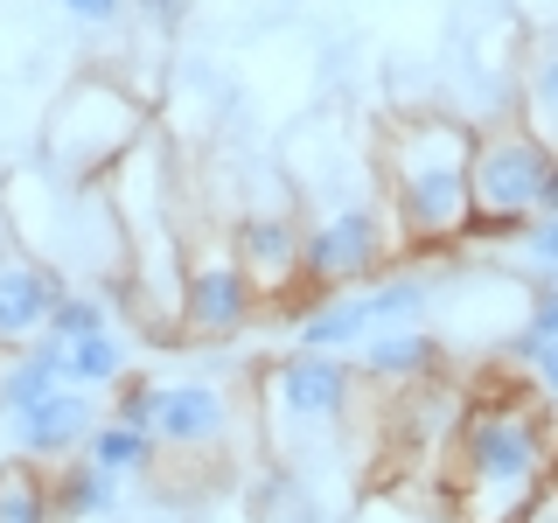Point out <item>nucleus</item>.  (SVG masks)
Here are the masks:
<instances>
[{
  "mask_svg": "<svg viewBox=\"0 0 558 523\" xmlns=\"http://www.w3.org/2000/svg\"><path fill=\"white\" fill-rule=\"evenodd\" d=\"M371 321H377V336L384 328H426V307H433V272L426 266H405L398 258L384 279H371Z\"/></svg>",
  "mask_w": 558,
  "mask_h": 523,
  "instance_id": "obj_17",
  "label": "nucleus"
},
{
  "mask_svg": "<svg viewBox=\"0 0 558 523\" xmlns=\"http://www.w3.org/2000/svg\"><path fill=\"white\" fill-rule=\"evenodd\" d=\"M558 154L537 133H523L517 119H496V126H475V161H468V196H475V223H468L461 244H517L537 217V196H545V174Z\"/></svg>",
  "mask_w": 558,
  "mask_h": 523,
  "instance_id": "obj_4",
  "label": "nucleus"
},
{
  "mask_svg": "<svg viewBox=\"0 0 558 523\" xmlns=\"http://www.w3.org/2000/svg\"><path fill=\"white\" fill-rule=\"evenodd\" d=\"M84 453H92L105 475H119V482H140V475L161 467V440L140 433V426H112V418H98V433L84 440Z\"/></svg>",
  "mask_w": 558,
  "mask_h": 523,
  "instance_id": "obj_18",
  "label": "nucleus"
},
{
  "mask_svg": "<svg viewBox=\"0 0 558 523\" xmlns=\"http://www.w3.org/2000/svg\"><path fill=\"white\" fill-rule=\"evenodd\" d=\"M447 370V336L433 328H384L356 349V377L363 384H391V391H418V384H440Z\"/></svg>",
  "mask_w": 558,
  "mask_h": 523,
  "instance_id": "obj_12",
  "label": "nucleus"
},
{
  "mask_svg": "<svg viewBox=\"0 0 558 523\" xmlns=\"http://www.w3.org/2000/svg\"><path fill=\"white\" fill-rule=\"evenodd\" d=\"M537 217H558V161H551V174H545V196H537Z\"/></svg>",
  "mask_w": 558,
  "mask_h": 523,
  "instance_id": "obj_28",
  "label": "nucleus"
},
{
  "mask_svg": "<svg viewBox=\"0 0 558 523\" xmlns=\"http://www.w3.org/2000/svg\"><path fill=\"white\" fill-rule=\"evenodd\" d=\"M537 279H558V217H531V231L517 238Z\"/></svg>",
  "mask_w": 558,
  "mask_h": 523,
  "instance_id": "obj_23",
  "label": "nucleus"
},
{
  "mask_svg": "<svg viewBox=\"0 0 558 523\" xmlns=\"http://www.w3.org/2000/svg\"><path fill=\"white\" fill-rule=\"evenodd\" d=\"M98 328H112V287H63L57 314H49V342H84L98 336Z\"/></svg>",
  "mask_w": 558,
  "mask_h": 523,
  "instance_id": "obj_21",
  "label": "nucleus"
},
{
  "mask_svg": "<svg viewBox=\"0 0 558 523\" xmlns=\"http://www.w3.org/2000/svg\"><path fill=\"white\" fill-rule=\"evenodd\" d=\"M377 336V321H371V293H322V307L307 314L301 328H293V342L301 349H328V356H349V349H363Z\"/></svg>",
  "mask_w": 558,
  "mask_h": 523,
  "instance_id": "obj_15",
  "label": "nucleus"
},
{
  "mask_svg": "<svg viewBox=\"0 0 558 523\" xmlns=\"http://www.w3.org/2000/svg\"><path fill=\"white\" fill-rule=\"evenodd\" d=\"M266 314L258 287L231 258V238H196L189 244V279H182V342H238Z\"/></svg>",
  "mask_w": 558,
  "mask_h": 523,
  "instance_id": "obj_7",
  "label": "nucleus"
},
{
  "mask_svg": "<svg viewBox=\"0 0 558 523\" xmlns=\"http://www.w3.org/2000/svg\"><path fill=\"white\" fill-rule=\"evenodd\" d=\"M0 523H57V502H49V467L35 461H0Z\"/></svg>",
  "mask_w": 558,
  "mask_h": 523,
  "instance_id": "obj_20",
  "label": "nucleus"
},
{
  "mask_svg": "<svg viewBox=\"0 0 558 523\" xmlns=\"http://www.w3.org/2000/svg\"><path fill=\"white\" fill-rule=\"evenodd\" d=\"M523 370L537 377V398H545V405H558V342H537L531 356H523Z\"/></svg>",
  "mask_w": 558,
  "mask_h": 523,
  "instance_id": "obj_26",
  "label": "nucleus"
},
{
  "mask_svg": "<svg viewBox=\"0 0 558 523\" xmlns=\"http://www.w3.org/2000/svg\"><path fill=\"white\" fill-rule=\"evenodd\" d=\"M154 391H161V377L126 370V377L112 384V391H105V398H112V412H105V418H112V426H140V433H154Z\"/></svg>",
  "mask_w": 558,
  "mask_h": 523,
  "instance_id": "obj_22",
  "label": "nucleus"
},
{
  "mask_svg": "<svg viewBox=\"0 0 558 523\" xmlns=\"http://www.w3.org/2000/svg\"><path fill=\"white\" fill-rule=\"evenodd\" d=\"M49 502H57V523H112L119 475H105L92 453H70V461L49 467Z\"/></svg>",
  "mask_w": 558,
  "mask_h": 523,
  "instance_id": "obj_13",
  "label": "nucleus"
},
{
  "mask_svg": "<svg viewBox=\"0 0 558 523\" xmlns=\"http://www.w3.org/2000/svg\"><path fill=\"white\" fill-rule=\"evenodd\" d=\"M475 126L453 112H398L377 133V196L391 209L398 258H447L461 252L475 196H468Z\"/></svg>",
  "mask_w": 558,
  "mask_h": 523,
  "instance_id": "obj_1",
  "label": "nucleus"
},
{
  "mask_svg": "<svg viewBox=\"0 0 558 523\" xmlns=\"http://www.w3.org/2000/svg\"><path fill=\"white\" fill-rule=\"evenodd\" d=\"M231 258L258 287V301L279 307L301 287V217H287V209H244L231 223Z\"/></svg>",
  "mask_w": 558,
  "mask_h": 523,
  "instance_id": "obj_10",
  "label": "nucleus"
},
{
  "mask_svg": "<svg viewBox=\"0 0 558 523\" xmlns=\"http://www.w3.org/2000/svg\"><path fill=\"white\" fill-rule=\"evenodd\" d=\"M398 266V231L384 196L336 203L301 223V287L314 293H356Z\"/></svg>",
  "mask_w": 558,
  "mask_h": 523,
  "instance_id": "obj_6",
  "label": "nucleus"
},
{
  "mask_svg": "<svg viewBox=\"0 0 558 523\" xmlns=\"http://www.w3.org/2000/svg\"><path fill=\"white\" fill-rule=\"evenodd\" d=\"M70 279L43 258H28L14 238H0V349H28L49 336V314H57Z\"/></svg>",
  "mask_w": 558,
  "mask_h": 523,
  "instance_id": "obj_11",
  "label": "nucleus"
},
{
  "mask_svg": "<svg viewBox=\"0 0 558 523\" xmlns=\"http://www.w3.org/2000/svg\"><path fill=\"white\" fill-rule=\"evenodd\" d=\"M133 14L147 22V35H174V22L189 14V0H133Z\"/></svg>",
  "mask_w": 558,
  "mask_h": 523,
  "instance_id": "obj_27",
  "label": "nucleus"
},
{
  "mask_svg": "<svg viewBox=\"0 0 558 523\" xmlns=\"http://www.w3.org/2000/svg\"><path fill=\"white\" fill-rule=\"evenodd\" d=\"M154 133V105L133 92L126 77L84 70L77 84H63L43 126V168L70 188H98L140 139Z\"/></svg>",
  "mask_w": 558,
  "mask_h": 523,
  "instance_id": "obj_3",
  "label": "nucleus"
},
{
  "mask_svg": "<svg viewBox=\"0 0 558 523\" xmlns=\"http://www.w3.org/2000/svg\"><path fill=\"white\" fill-rule=\"evenodd\" d=\"M523 523H558V488H545V502H537V510L523 516Z\"/></svg>",
  "mask_w": 558,
  "mask_h": 523,
  "instance_id": "obj_29",
  "label": "nucleus"
},
{
  "mask_svg": "<svg viewBox=\"0 0 558 523\" xmlns=\"http://www.w3.org/2000/svg\"><path fill=\"white\" fill-rule=\"evenodd\" d=\"M356 356H328V349H293L258 370V412H266L272 447L328 440L356 405Z\"/></svg>",
  "mask_w": 558,
  "mask_h": 523,
  "instance_id": "obj_5",
  "label": "nucleus"
},
{
  "mask_svg": "<svg viewBox=\"0 0 558 523\" xmlns=\"http://www.w3.org/2000/svg\"><path fill=\"white\" fill-rule=\"evenodd\" d=\"M70 384V356H63V342H28V349H0V418H14V412H28L35 398H49V391H63Z\"/></svg>",
  "mask_w": 558,
  "mask_h": 523,
  "instance_id": "obj_14",
  "label": "nucleus"
},
{
  "mask_svg": "<svg viewBox=\"0 0 558 523\" xmlns=\"http://www.w3.org/2000/svg\"><path fill=\"white\" fill-rule=\"evenodd\" d=\"M517 126L558 154V49L551 42H537L517 70Z\"/></svg>",
  "mask_w": 558,
  "mask_h": 523,
  "instance_id": "obj_16",
  "label": "nucleus"
},
{
  "mask_svg": "<svg viewBox=\"0 0 558 523\" xmlns=\"http://www.w3.org/2000/svg\"><path fill=\"white\" fill-rule=\"evenodd\" d=\"M63 356H70V384H77V391H112V384L133 370V342L119 336V328H98V336L70 342Z\"/></svg>",
  "mask_w": 558,
  "mask_h": 523,
  "instance_id": "obj_19",
  "label": "nucleus"
},
{
  "mask_svg": "<svg viewBox=\"0 0 558 523\" xmlns=\"http://www.w3.org/2000/svg\"><path fill=\"white\" fill-rule=\"evenodd\" d=\"M545 42H551V49H558V22H551V28H545Z\"/></svg>",
  "mask_w": 558,
  "mask_h": 523,
  "instance_id": "obj_30",
  "label": "nucleus"
},
{
  "mask_svg": "<svg viewBox=\"0 0 558 523\" xmlns=\"http://www.w3.org/2000/svg\"><path fill=\"white\" fill-rule=\"evenodd\" d=\"M238 433V398L209 377H161L154 391V440L161 453H182V461H203Z\"/></svg>",
  "mask_w": 558,
  "mask_h": 523,
  "instance_id": "obj_8",
  "label": "nucleus"
},
{
  "mask_svg": "<svg viewBox=\"0 0 558 523\" xmlns=\"http://www.w3.org/2000/svg\"><path fill=\"white\" fill-rule=\"evenodd\" d=\"M453 523H523L558 475V433L545 398H488L453 426L447 453Z\"/></svg>",
  "mask_w": 558,
  "mask_h": 523,
  "instance_id": "obj_2",
  "label": "nucleus"
},
{
  "mask_svg": "<svg viewBox=\"0 0 558 523\" xmlns=\"http://www.w3.org/2000/svg\"><path fill=\"white\" fill-rule=\"evenodd\" d=\"M523 328H531L537 342H558V279H545V287L523 293Z\"/></svg>",
  "mask_w": 558,
  "mask_h": 523,
  "instance_id": "obj_24",
  "label": "nucleus"
},
{
  "mask_svg": "<svg viewBox=\"0 0 558 523\" xmlns=\"http://www.w3.org/2000/svg\"><path fill=\"white\" fill-rule=\"evenodd\" d=\"M98 418H105L98 391H77V384H63V391L35 398L28 412L8 418V440H14V453H22V461L57 467V461H70V453H84V440L98 433Z\"/></svg>",
  "mask_w": 558,
  "mask_h": 523,
  "instance_id": "obj_9",
  "label": "nucleus"
},
{
  "mask_svg": "<svg viewBox=\"0 0 558 523\" xmlns=\"http://www.w3.org/2000/svg\"><path fill=\"white\" fill-rule=\"evenodd\" d=\"M57 8H63V14H70L77 28H112L119 14L133 8V0H57Z\"/></svg>",
  "mask_w": 558,
  "mask_h": 523,
  "instance_id": "obj_25",
  "label": "nucleus"
}]
</instances>
